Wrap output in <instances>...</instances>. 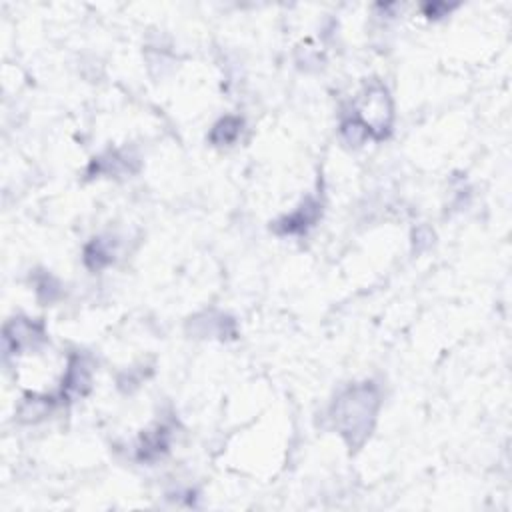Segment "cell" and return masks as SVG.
Returning a JSON list of instances; mask_svg holds the SVG:
<instances>
[{
	"label": "cell",
	"mask_w": 512,
	"mask_h": 512,
	"mask_svg": "<svg viewBox=\"0 0 512 512\" xmlns=\"http://www.w3.org/2000/svg\"><path fill=\"white\" fill-rule=\"evenodd\" d=\"M374 408H376V396L370 386L350 390V394L346 398H342L338 420L342 422L344 434L352 436V442L356 440L358 434L364 436L368 432V428H370L368 420L372 418Z\"/></svg>",
	"instance_id": "1"
}]
</instances>
